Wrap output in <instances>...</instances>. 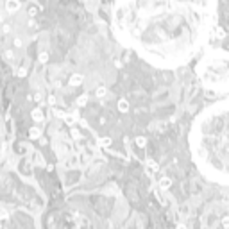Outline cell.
Instances as JSON below:
<instances>
[{
	"label": "cell",
	"mask_w": 229,
	"mask_h": 229,
	"mask_svg": "<svg viewBox=\"0 0 229 229\" xmlns=\"http://www.w3.org/2000/svg\"><path fill=\"white\" fill-rule=\"evenodd\" d=\"M195 72L206 90L215 93L229 91V52L222 48L210 50L201 57Z\"/></svg>",
	"instance_id": "3957f363"
},
{
	"label": "cell",
	"mask_w": 229,
	"mask_h": 229,
	"mask_svg": "<svg viewBox=\"0 0 229 229\" xmlns=\"http://www.w3.org/2000/svg\"><path fill=\"white\" fill-rule=\"evenodd\" d=\"M217 0H115L111 29L118 43L156 68L186 64L210 39Z\"/></svg>",
	"instance_id": "6da1fadb"
},
{
	"label": "cell",
	"mask_w": 229,
	"mask_h": 229,
	"mask_svg": "<svg viewBox=\"0 0 229 229\" xmlns=\"http://www.w3.org/2000/svg\"><path fill=\"white\" fill-rule=\"evenodd\" d=\"M188 145L201 174L213 183L229 186V99L208 106L195 116Z\"/></svg>",
	"instance_id": "7a4b0ae2"
}]
</instances>
